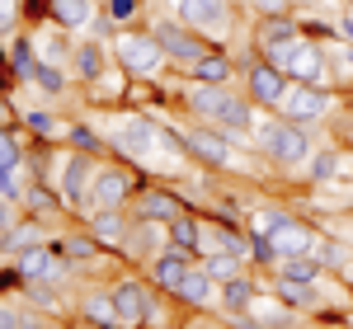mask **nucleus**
Segmentation results:
<instances>
[{"label":"nucleus","mask_w":353,"mask_h":329,"mask_svg":"<svg viewBox=\"0 0 353 329\" xmlns=\"http://www.w3.org/2000/svg\"><path fill=\"white\" fill-rule=\"evenodd\" d=\"M14 221H19V202L14 198H0V231H10Z\"/></svg>","instance_id":"49530a36"},{"label":"nucleus","mask_w":353,"mask_h":329,"mask_svg":"<svg viewBox=\"0 0 353 329\" xmlns=\"http://www.w3.org/2000/svg\"><path fill=\"white\" fill-rule=\"evenodd\" d=\"M344 240H349V245H353V221H349V226H344Z\"/></svg>","instance_id":"3c124183"},{"label":"nucleus","mask_w":353,"mask_h":329,"mask_svg":"<svg viewBox=\"0 0 353 329\" xmlns=\"http://www.w3.org/2000/svg\"><path fill=\"white\" fill-rule=\"evenodd\" d=\"M269 245H273V264H278V259H301V254H316V249H321V231L306 226L301 217H292L283 231L269 235Z\"/></svg>","instance_id":"f3484780"},{"label":"nucleus","mask_w":353,"mask_h":329,"mask_svg":"<svg viewBox=\"0 0 353 329\" xmlns=\"http://www.w3.org/2000/svg\"><path fill=\"white\" fill-rule=\"evenodd\" d=\"M330 268L316 259V254H301V259H278L273 264V277H292V282H321Z\"/></svg>","instance_id":"c756f323"},{"label":"nucleus","mask_w":353,"mask_h":329,"mask_svg":"<svg viewBox=\"0 0 353 329\" xmlns=\"http://www.w3.org/2000/svg\"><path fill=\"white\" fill-rule=\"evenodd\" d=\"M292 10H311V14H321V10H330L334 0H288Z\"/></svg>","instance_id":"09e8293b"},{"label":"nucleus","mask_w":353,"mask_h":329,"mask_svg":"<svg viewBox=\"0 0 353 329\" xmlns=\"http://www.w3.org/2000/svg\"><path fill=\"white\" fill-rule=\"evenodd\" d=\"M19 28V0H0V38H10Z\"/></svg>","instance_id":"37998d69"},{"label":"nucleus","mask_w":353,"mask_h":329,"mask_svg":"<svg viewBox=\"0 0 353 329\" xmlns=\"http://www.w3.org/2000/svg\"><path fill=\"white\" fill-rule=\"evenodd\" d=\"M288 221H292V212H288V207H259L254 231H259V235H273V231H283Z\"/></svg>","instance_id":"a19ab883"},{"label":"nucleus","mask_w":353,"mask_h":329,"mask_svg":"<svg viewBox=\"0 0 353 329\" xmlns=\"http://www.w3.org/2000/svg\"><path fill=\"white\" fill-rule=\"evenodd\" d=\"M334 24H339V43H353V10H344Z\"/></svg>","instance_id":"de8ad7c7"},{"label":"nucleus","mask_w":353,"mask_h":329,"mask_svg":"<svg viewBox=\"0 0 353 329\" xmlns=\"http://www.w3.org/2000/svg\"><path fill=\"white\" fill-rule=\"evenodd\" d=\"M174 301H184L189 310H212V306L221 301V282L203 264H193L189 273H184V282L174 287Z\"/></svg>","instance_id":"a211bd4d"},{"label":"nucleus","mask_w":353,"mask_h":329,"mask_svg":"<svg viewBox=\"0 0 353 329\" xmlns=\"http://www.w3.org/2000/svg\"><path fill=\"white\" fill-rule=\"evenodd\" d=\"M66 81H71V71L57 66V61H38V71H33V85L48 89V94H66Z\"/></svg>","instance_id":"e433bc0d"},{"label":"nucleus","mask_w":353,"mask_h":329,"mask_svg":"<svg viewBox=\"0 0 353 329\" xmlns=\"http://www.w3.org/2000/svg\"><path fill=\"white\" fill-rule=\"evenodd\" d=\"M316 259H321L325 268H334V273H344V264H349V245H344V240H321Z\"/></svg>","instance_id":"ea45409f"},{"label":"nucleus","mask_w":353,"mask_h":329,"mask_svg":"<svg viewBox=\"0 0 353 329\" xmlns=\"http://www.w3.org/2000/svg\"><path fill=\"white\" fill-rule=\"evenodd\" d=\"M141 10V0H104V14H109L113 24L123 28V24H132V14Z\"/></svg>","instance_id":"79ce46f5"},{"label":"nucleus","mask_w":353,"mask_h":329,"mask_svg":"<svg viewBox=\"0 0 353 329\" xmlns=\"http://www.w3.org/2000/svg\"><path fill=\"white\" fill-rule=\"evenodd\" d=\"M113 61L132 81H156L165 66H170V56H165V47L156 43L151 28H118L113 33Z\"/></svg>","instance_id":"7ed1b4c3"},{"label":"nucleus","mask_w":353,"mask_h":329,"mask_svg":"<svg viewBox=\"0 0 353 329\" xmlns=\"http://www.w3.org/2000/svg\"><path fill=\"white\" fill-rule=\"evenodd\" d=\"M5 113H10V104H5V99H0V118H5Z\"/></svg>","instance_id":"603ef678"},{"label":"nucleus","mask_w":353,"mask_h":329,"mask_svg":"<svg viewBox=\"0 0 353 329\" xmlns=\"http://www.w3.org/2000/svg\"><path fill=\"white\" fill-rule=\"evenodd\" d=\"M170 245L174 249H189L193 259L203 254V221L193 217V212H184V217L170 221Z\"/></svg>","instance_id":"7c9ffc66"},{"label":"nucleus","mask_w":353,"mask_h":329,"mask_svg":"<svg viewBox=\"0 0 353 329\" xmlns=\"http://www.w3.org/2000/svg\"><path fill=\"white\" fill-rule=\"evenodd\" d=\"M288 71L283 66H273V61H250L245 66V94L254 99V109H269V113H278V104H283V94H288Z\"/></svg>","instance_id":"ddd939ff"},{"label":"nucleus","mask_w":353,"mask_h":329,"mask_svg":"<svg viewBox=\"0 0 353 329\" xmlns=\"http://www.w3.org/2000/svg\"><path fill=\"white\" fill-rule=\"evenodd\" d=\"M288 81L292 85H330V43H316V38H301L297 47L283 61Z\"/></svg>","instance_id":"f8f14e48"},{"label":"nucleus","mask_w":353,"mask_h":329,"mask_svg":"<svg viewBox=\"0 0 353 329\" xmlns=\"http://www.w3.org/2000/svg\"><path fill=\"white\" fill-rule=\"evenodd\" d=\"M151 33H156V43L165 47L170 66H184V71H189L193 61H203V56L212 52V43H208L203 33H193L189 24H179L174 14H170V19H151Z\"/></svg>","instance_id":"0eeeda50"},{"label":"nucleus","mask_w":353,"mask_h":329,"mask_svg":"<svg viewBox=\"0 0 353 329\" xmlns=\"http://www.w3.org/2000/svg\"><path fill=\"white\" fill-rule=\"evenodd\" d=\"M273 297H278V301H288L292 310H301V315H316V310L325 306V297H321V282H292V277H273Z\"/></svg>","instance_id":"393cba45"},{"label":"nucleus","mask_w":353,"mask_h":329,"mask_svg":"<svg viewBox=\"0 0 353 329\" xmlns=\"http://www.w3.org/2000/svg\"><path fill=\"white\" fill-rule=\"evenodd\" d=\"M109 297H113L118 320L132 325V329H141L146 320H151V306H156V282H141V277H113Z\"/></svg>","instance_id":"9d476101"},{"label":"nucleus","mask_w":353,"mask_h":329,"mask_svg":"<svg viewBox=\"0 0 353 329\" xmlns=\"http://www.w3.org/2000/svg\"><path fill=\"white\" fill-rule=\"evenodd\" d=\"M179 104H184L198 123H212V127L231 132V137H250L254 123H259V118H254V99H250V94H231L226 85H198V81H189Z\"/></svg>","instance_id":"f257e3e1"},{"label":"nucleus","mask_w":353,"mask_h":329,"mask_svg":"<svg viewBox=\"0 0 353 329\" xmlns=\"http://www.w3.org/2000/svg\"><path fill=\"white\" fill-rule=\"evenodd\" d=\"M61 137H66V146H71V151H85V156H104V141H99V132H94L90 123H71Z\"/></svg>","instance_id":"f704fd0d"},{"label":"nucleus","mask_w":353,"mask_h":329,"mask_svg":"<svg viewBox=\"0 0 353 329\" xmlns=\"http://www.w3.org/2000/svg\"><path fill=\"white\" fill-rule=\"evenodd\" d=\"M254 301H259V282H254L250 273H236V277L221 282V301L217 306L226 310V315H250Z\"/></svg>","instance_id":"a878e982"},{"label":"nucleus","mask_w":353,"mask_h":329,"mask_svg":"<svg viewBox=\"0 0 353 329\" xmlns=\"http://www.w3.org/2000/svg\"><path fill=\"white\" fill-rule=\"evenodd\" d=\"M344 5H349V10H353V0H344Z\"/></svg>","instance_id":"6e6d98bb"},{"label":"nucleus","mask_w":353,"mask_h":329,"mask_svg":"<svg viewBox=\"0 0 353 329\" xmlns=\"http://www.w3.org/2000/svg\"><path fill=\"white\" fill-rule=\"evenodd\" d=\"M334 104H339V99H334L330 85H288L278 113L292 118V123H301V127H311V123H325L330 113H334Z\"/></svg>","instance_id":"1a4fd4ad"},{"label":"nucleus","mask_w":353,"mask_h":329,"mask_svg":"<svg viewBox=\"0 0 353 329\" xmlns=\"http://www.w3.org/2000/svg\"><path fill=\"white\" fill-rule=\"evenodd\" d=\"M193 264H198V259H193L189 249H174V245H165L161 254H156V259L146 264V273H151V282H156L161 292H170V297H174V287L184 282V273H189Z\"/></svg>","instance_id":"aec40b11"},{"label":"nucleus","mask_w":353,"mask_h":329,"mask_svg":"<svg viewBox=\"0 0 353 329\" xmlns=\"http://www.w3.org/2000/svg\"><path fill=\"white\" fill-rule=\"evenodd\" d=\"M14 268L24 273V287L28 282H43V287H61L66 282V273H71V259L61 254V245H33V249H24L19 259H14Z\"/></svg>","instance_id":"9b49d317"},{"label":"nucleus","mask_w":353,"mask_h":329,"mask_svg":"<svg viewBox=\"0 0 353 329\" xmlns=\"http://www.w3.org/2000/svg\"><path fill=\"white\" fill-rule=\"evenodd\" d=\"M344 282H349V287H353V264H344Z\"/></svg>","instance_id":"8fccbe9b"},{"label":"nucleus","mask_w":353,"mask_h":329,"mask_svg":"<svg viewBox=\"0 0 353 329\" xmlns=\"http://www.w3.org/2000/svg\"><path fill=\"white\" fill-rule=\"evenodd\" d=\"M254 14H292V5L288 0H245Z\"/></svg>","instance_id":"a18cd8bd"},{"label":"nucleus","mask_w":353,"mask_h":329,"mask_svg":"<svg viewBox=\"0 0 353 329\" xmlns=\"http://www.w3.org/2000/svg\"><path fill=\"white\" fill-rule=\"evenodd\" d=\"M236 66H241V61H236L231 52L212 47V52L203 56V61H193V66H189V81H198V85H231Z\"/></svg>","instance_id":"cd10ccee"},{"label":"nucleus","mask_w":353,"mask_h":329,"mask_svg":"<svg viewBox=\"0 0 353 329\" xmlns=\"http://www.w3.org/2000/svg\"><path fill=\"white\" fill-rule=\"evenodd\" d=\"M48 5V14H52L57 28H66V33H90V24H94V0H43Z\"/></svg>","instance_id":"b1692460"},{"label":"nucleus","mask_w":353,"mask_h":329,"mask_svg":"<svg viewBox=\"0 0 353 329\" xmlns=\"http://www.w3.org/2000/svg\"><path fill=\"white\" fill-rule=\"evenodd\" d=\"M109 66H113V61H109V52H104L99 38H90V33L76 38V47H71V76H76L81 85H94Z\"/></svg>","instance_id":"412c9836"},{"label":"nucleus","mask_w":353,"mask_h":329,"mask_svg":"<svg viewBox=\"0 0 353 329\" xmlns=\"http://www.w3.org/2000/svg\"><path fill=\"white\" fill-rule=\"evenodd\" d=\"M189 329H208V325H189Z\"/></svg>","instance_id":"5fc2aeb1"},{"label":"nucleus","mask_w":353,"mask_h":329,"mask_svg":"<svg viewBox=\"0 0 353 329\" xmlns=\"http://www.w3.org/2000/svg\"><path fill=\"white\" fill-rule=\"evenodd\" d=\"M0 52H5V66H10V81L19 85H33V71H38V43L28 38V33H10V38H0Z\"/></svg>","instance_id":"6ab92c4d"},{"label":"nucleus","mask_w":353,"mask_h":329,"mask_svg":"<svg viewBox=\"0 0 353 329\" xmlns=\"http://www.w3.org/2000/svg\"><path fill=\"white\" fill-rule=\"evenodd\" d=\"M137 179L128 164H99L94 169V207H128V198H132Z\"/></svg>","instance_id":"dca6fc26"},{"label":"nucleus","mask_w":353,"mask_h":329,"mask_svg":"<svg viewBox=\"0 0 353 329\" xmlns=\"http://www.w3.org/2000/svg\"><path fill=\"white\" fill-rule=\"evenodd\" d=\"M245 259H250V254H236V249H212V254H203L198 264H203L208 273L217 277V282H226V277L245 273Z\"/></svg>","instance_id":"2f4dec72"},{"label":"nucleus","mask_w":353,"mask_h":329,"mask_svg":"<svg viewBox=\"0 0 353 329\" xmlns=\"http://www.w3.org/2000/svg\"><path fill=\"white\" fill-rule=\"evenodd\" d=\"M57 329H81V325H57Z\"/></svg>","instance_id":"864d4df0"},{"label":"nucleus","mask_w":353,"mask_h":329,"mask_svg":"<svg viewBox=\"0 0 353 329\" xmlns=\"http://www.w3.org/2000/svg\"><path fill=\"white\" fill-rule=\"evenodd\" d=\"M250 141H254V151L269 164H283V169H301V164L311 160V151H316V146H311V127H301V123L283 118V113L259 118L254 132H250Z\"/></svg>","instance_id":"f03ea898"},{"label":"nucleus","mask_w":353,"mask_h":329,"mask_svg":"<svg viewBox=\"0 0 353 329\" xmlns=\"http://www.w3.org/2000/svg\"><path fill=\"white\" fill-rule=\"evenodd\" d=\"M57 245H61L66 259H71V268H76V264H99V249H104L90 231H85V235H66V240H57Z\"/></svg>","instance_id":"72a5a7b5"},{"label":"nucleus","mask_w":353,"mask_h":329,"mask_svg":"<svg viewBox=\"0 0 353 329\" xmlns=\"http://www.w3.org/2000/svg\"><path fill=\"white\" fill-rule=\"evenodd\" d=\"M81 310H85V320H90V325H104V320H118V310H113L109 287H104V292H85V297H81Z\"/></svg>","instance_id":"c9c22d12"},{"label":"nucleus","mask_w":353,"mask_h":329,"mask_svg":"<svg viewBox=\"0 0 353 329\" xmlns=\"http://www.w3.org/2000/svg\"><path fill=\"white\" fill-rule=\"evenodd\" d=\"M306 33H301V14H259L254 19V52L269 56L278 47H292L301 43Z\"/></svg>","instance_id":"4468645a"},{"label":"nucleus","mask_w":353,"mask_h":329,"mask_svg":"<svg viewBox=\"0 0 353 329\" xmlns=\"http://www.w3.org/2000/svg\"><path fill=\"white\" fill-rule=\"evenodd\" d=\"M189 207H184V198L179 193H170V189H146V193H137V202H132V217L141 221H161V226H170L174 217H184Z\"/></svg>","instance_id":"4be33fe9"},{"label":"nucleus","mask_w":353,"mask_h":329,"mask_svg":"<svg viewBox=\"0 0 353 329\" xmlns=\"http://www.w3.org/2000/svg\"><path fill=\"white\" fill-rule=\"evenodd\" d=\"M165 245H170V226L132 217V226H128V240H123V249H118V254H128L132 264H151V259H156Z\"/></svg>","instance_id":"2eb2a0df"},{"label":"nucleus","mask_w":353,"mask_h":329,"mask_svg":"<svg viewBox=\"0 0 353 329\" xmlns=\"http://www.w3.org/2000/svg\"><path fill=\"white\" fill-rule=\"evenodd\" d=\"M170 10L179 24L203 33L212 47H221L236 33V0H170Z\"/></svg>","instance_id":"20e7f679"},{"label":"nucleus","mask_w":353,"mask_h":329,"mask_svg":"<svg viewBox=\"0 0 353 329\" xmlns=\"http://www.w3.org/2000/svg\"><path fill=\"white\" fill-rule=\"evenodd\" d=\"M19 202H24L33 217H43V212H57V207H66V202H61V193H48V179H28V189H24V198H19Z\"/></svg>","instance_id":"473e14b6"},{"label":"nucleus","mask_w":353,"mask_h":329,"mask_svg":"<svg viewBox=\"0 0 353 329\" xmlns=\"http://www.w3.org/2000/svg\"><path fill=\"white\" fill-rule=\"evenodd\" d=\"M128 226H132V217H128L123 207H94V212L85 217V231H90V235H94L104 249H123Z\"/></svg>","instance_id":"5701e85b"},{"label":"nucleus","mask_w":353,"mask_h":329,"mask_svg":"<svg viewBox=\"0 0 353 329\" xmlns=\"http://www.w3.org/2000/svg\"><path fill=\"white\" fill-rule=\"evenodd\" d=\"M301 169H306V184H334L344 174V151L321 146V151H311V160L301 164Z\"/></svg>","instance_id":"c85d7f7f"},{"label":"nucleus","mask_w":353,"mask_h":329,"mask_svg":"<svg viewBox=\"0 0 353 329\" xmlns=\"http://www.w3.org/2000/svg\"><path fill=\"white\" fill-rule=\"evenodd\" d=\"M24 127L28 132H33V137H61V132H66V127H61V123H57L52 113H43V109H24Z\"/></svg>","instance_id":"58836bf2"},{"label":"nucleus","mask_w":353,"mask_h":329,"mask_svg":"<svg viewBox=\"0 0 353 329\" xmlns=\"http://www.w3.org/2000/svg\"><path fill=\"white\" fill-rule=\"evenodd\" d=\"M24 164V151H19V137L0 123V174H14Z\"/></svg>","instance_id":"4c0bfd02"},{"label":"nucleus","mask_w":353,"mask_h":329,"mask_svg":"<svg viewBox=\"0 0 353 329\" xmlns=\"http://www.w3.org/2000/svg\"><path fill=\"white\" fill-rule=\"evenodd\" d=\"M24 306H10V301H0V329H24Z\"/></svg>","instance_id":"c03bdc74"},{"label":"nucleus","mask_w":353,"mask_h":329,"mask_svg":"<svg viewBox=\"0 0 353 329\" xmlns=\"http://www.w3.org/2000/svg\"><path fill=\"white\" fill-rule=\"evenodd\" d=\"M179 146H184V156L198 164H208V169H231L236 160V151H231V132H221L212 123H193L179 132Z\"/></svg>","instance_id":"6e6552de"},{"label":"nucleus","mask_w":353,"mask_h":329,"mask_svg":"<svg viewBox=\"0 0 353 329\" xmlns=\"http://www.w3.org/2000/svg\"><path fill=\"white\" fill-rule=\"evenodd\" d=\"M156 146H161V123H156V118H146V113H128V118L113 123V151H118L123 160H132V164L151 160Z\"/></svg>","instance_id":"423d86ee"},{"label":"nucleus","mask_w":353,"mask_h":329,"mask_svg":"<svg viewBox=\"0 0 353 329\" xmlns=\"http://www.w3.org/2000/svg\"><path fill=\"white\" fill-rule=\"evenodd\" d=\"M94 156H85V151H66L61 156V174H57V193H61V202H66V212H76V217H90L94 212Z\"/></svg>","instance_id":"39448f33"},{"label":"nucleus","mask_w":353,"mask_h":329,"mask_svg":"<svg viewBox=\"0 0 353 329\" xmlns=\"http://www.w3.org/2000/svg\"><path fill=\"white\" fill-rule=\"evenodd\" d=\"M43 240H48V226H43V217L28 212V217H19L10 231H5V249H0V254H5V259H19L24 249L43 245Z\"/></svg>","instance_id":"bb28decb"}]
</instances>
